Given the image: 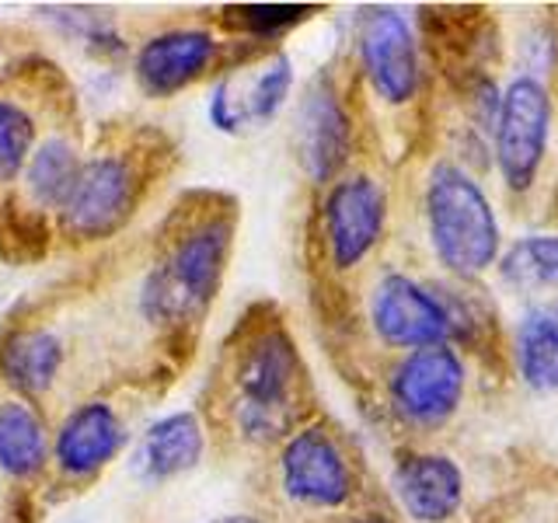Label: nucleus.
I'll return each instance as SVG.
<instances>
[{
  "mask_svg": "<svg viewBox=\"0 0 558 523\" xmlns=\"http://www.w3.org/2000/svg\"><path fill=\"white\" fill-rule=\"evenodd\" d=\"M426 223L433 252L453 276H482L499 258L496 209L461 165L440 161L426 182Z\"/></svg>",
  "mask_w": 558,
  "mask_h": 523,
  "instance_id": "obj_1",
  "label": "nucleus"
},
{
  "mask_svg": "<svg viewBox=\"0 0 558 523\" xmlns=\"http://www.w3.org/2000/svg\"><path fill=\"white\" fill-rule=\"evenodd\" d=\"M234 227L227 217H206L179 238L171 255L157 266L140 290V307L150 321H179L199 314L217 296L220 276L231 255Z\"/></svg>",
  "mask_w": 558,
  "mask_h": 523,
  "instance_id": "obj_2",
  "label": "nucleus"
},
{
  "mask_svg": "<svg viewBox=\"0 0 558 523\" xmlns=\"http://www.w3.org/2000/svg\"><path fill=\"white\" fill-rule=\"evenodd\" d=\"M551 98L534 77H517L499 101L496 115V165L513 192H527L548 150Z\"/></svg>",
  "mask_w": 558,
  "mask_h": 523,
  "instance_id": "obj_3",
  "label": "nucleus"
},
{
  "mask_svg": "<svg viewBox=\"0 0 558 523\" xmlns=\"http://www.w3.org/2000/svg\"><path fill=\"white\" fill-rule=\"evenodd\" d=\"M464 384V360L444 342L412 349L391 370L388 391L401 418H409L415 426H444L461 405Z\"/></svg>",
  "mask_w": 558,
  "mask_h": 523,
  "instance_id": "obj_4",
  "label": "nucleus"
},
{
  "mask_svg": "<svg viewBox=\"0 0 558 523\" xmlns=\"http://www.w3.org/2000/svg\"><path fill=\"white\" fill-rule=\"evenodd\" d=\"M283 492L311 510H339L353 496V471L342 447L325 426L293 433L279 458Z\"/></svg>",
  "mask_w": 558,
  "mask_h": 523,
  "instance_id": "obj_5",
  "label": "nucleus"
},
{
  "mask_svg": "<svg viewBox=\"0 0 558 523\" xmlns=\"http://www.w3.org/2000/svg\"><path fill=\"white\" fill-rule=\"evenodd\" d=\"M136 203V171L126 157L101 154L84 161L81 179L70 192L66 206L60 209L63 227L74 238H109L116 234L126 217L133 214Z\"/></svg>",
  "mask_w": 558,
  "mask_h": 523,
  "instance_id": "obj_6",
  "label": "nucleus"
},
{
  "mask_svg": "<svg viewBox=\"0 0 558 523\" xmlns=\"http://www.w3.org/2000/svg\"><path fill=\"white\" fill-rule=\"evenodd\" d=\"M325 241L336 269H353L377 248L388 220V196L371 174H349L325 196Z\"/></svg>",
  "mask_w": 558,
  "mask_h": 523,
  "instance_id": "obj_7",
  "label": "nucleus"
},
{
  "mask_svg": "<svg viewBox=\"0 0 558 523\" xmlns=\"http://www.w3.org/2000/svg\"><path fill=\"white\" fill-rule=\"evenodd\" d=\"M371 325L395 349H426L450 339L447 307L436 293L418 287L415 279L388 272L371 293Z\"/></svg>",
  "mask_w": 558,
  "mask_h": 523,
  "instance_id": "obj_8",
  "label": "nucleus"
},
{
  "mask_svg": "<svg viewBox=\"0 0 558 523\" xmlns=\"http://www.w3.org/2000/svg\"><path fill=\"white\" fill-rule=\"evenodd\" d=\"M360 63L374 95L388 105H409L418 92V52L409 22L391 8H377L360 25Z\"/></svg>",
  "mask_w": 558,
  "mask_h": 523,
  "instance_id": "obj_9",
  "label": "nucleus"
},
{
  "mask_svg": "<svg viewBox=\"0 0 558 523\" xmlns=\"http://www.w3.org/2000/svg\"><path fill=\"white\" fill-rule=\"evenodd\" d=\"M353 147V122L328 77L307 84L296 109V157L311 182H331L349 161Z\"/></svg>",
  "mask_w": 558,
  "mask_h": 523,
  "instance_id": "obj_10",
  "label": "nucleus"
},
{
  "mask_svg": "<svg viewBox=\"0 0 558 523\" xmlns=\"http://www.w3.org/2000/svg\"><path fill=\"white\" fill-rule=\"evenodd\" d=\"M301 377V356L283 328H262L241 349L234 380H238V405L269 409V412H290L293 384Z\"/></svg>",
  "mask_w": 558,
  "mask_h": 523,
  "instance_id": "obj_11",
  "label": "nucleus"
},
{
  "mask_svg": "<svg viewBox=\"0 0 558 523\" xmlns=\"http://www.w3.org/2000/svg\"><path fill=\"white\" fill-rule=\"evenodd\" d=\"M217 57V39L203 28H171L136 52V81L150 98H171L196 81Z\"/></svg>",
  "mask_w": 558,
  "mask_h": 523,
  "instance_id": "obj_12",
  "label": "nucleus"
},
{
  "mask_svg": "<svg viewBox=\"0 0 558 523\" xmlns=\"http://www.w3.org/2000/svg\"><path fill=\"white\" fill-rule=\"evenodd\" d=\"M126 443V426L112 405L105 401H87L74 409L52 440L57 453V467L70 478H92L105 464L116 461V453Z\"/></svg>",
  "mask_w": 558,
  "mask_h": 523,
  "instance_id": "obj_13",
  "label": "nucleus"
},
{
  "mask_svg": "<svg viewBox=\"0 0 558 523\" xmlns=\"http://www.w3.org/2000/svg\"><path fill=\"white\" fill-rule=\"evenodd\" d=\"M395 496L415 523H444L461 510L464 475L447 453H409L395 471Z\"/></svg>",
  "mask_w": 558,
  "mask_h": 523,
  "instance_id": "obj_14",
  "label": "nucleus"
},
{
  "mask_svg": "<svg viewBox=\"0 0 558 523\" xmlns=\"http://www.w3.org/2000/svg\"><path fill=\"white\" fill-rule=\"evenodd\" d=\"M203 450H206V436L199 418L192 412H171L165 418H157L144 433L136 464L144 471V478L165 482L196 467L203 461Z\"/></svg>",
  "mask_w": 558,
  "mask_h": 523,
  "instance_id": "obj_15",
  "label": "nucleus"
},
{
  "mask_svg": "<svg viewBox=\"0 0 558 523\" xmlns=\"http://www.w3.org/2000/svg\"><path fill=\"white\" fill-rule=\"evenodd\" d=\"M63 366V342L46 328H22L0 345V377L28 398L46 394Z\"/></svg>",
  "mask_w": 558,
  "mask_h": 523,
  "instance_id": "obj_16",
  "label": "nucleus"
},
{
  "mask_svg": "<svg viewBox=\"0 0 558 523\" xmlns=\"http://www.w3.org/2000/svg\"><path fill=\"white\" fill-rule=\"evenodd\" d=\"M49 453L46 426L39 412L25 401H4L0 405V471L11 478L39 475Z\"/></svg>",
  "mask_w": 558,
  "mask_h": 523,
  "instance_id": "obj_17",
  "label": "nucleus"
},
{
  "mask_svg": "<svg viewBox=\"0 0 558 523\" xmlns=\"http://www.w3.org/2000/svg\"><path fill=\"white\" fill-rule=\"evenodd\" d=\"M84 161L77 157L74 144L63 136H49L32 150L25 165V188L35 206L43 209H63L70 192H74L81 179Z\"/></svg>",
  "mask_w": 558,
  "mask_h": 523,
  "instance_id": "obj_18",
  "label": "nucleus"
},
{
  "mask_svg": "<svg viewBox=\"0 0 558 523\" xmlns=\"http://www.w3.org/2000/svg\"><path fill=\"white\" fill-rule=\"evenodd\" d=\"M517 366L534 391H558V321L551 311H527L517 328Z\"/></svg>",
  "mask_w": 558,
  "mask_h": 523,
  "instance_id": "obj_19",
  "label": "nucleus"
},
{
  "mask_svg": "<svg viewBox=\"0 0 558 523\" xmlns=\"http://www.w3.org/2000/svg\"><path fill=\"white\" fill-rule=\"evenodd\" d=\"M502 276L513 287H558V234L520 238L502 258Z\"/></svg>",
  "mask_w": 558,
  "mask_h": 523,
  "instance_id": "obj_20",
  "label": "nucleus"
},
{
  "mask_svg": "<svg viewBox=\"0 0 558 523\" xmlns=\"http://www.w3.org/2000/svg\"><path fill=\"white\" fill-rule=\"evenodd\" d=\"M35 150V119L11 98H0V182L22 174Z\"/></svg>",
  "mask_w": 558,
  "mask_h": 523,
  "instance_id": "obj_21",
  "label": "nucleus"
},
{
  "mask_svg": "<svg viewBox=\"0 0 558 523\" xmlns=\"http://www.w3.org/2000/svg\"><path fill=\"white\" fill-rule=\"evenodd\" d=\"M290 87H293V63H290V57L279 52V57H272L266 66H262V74L252 81L248 98H244V115L255 122H269L287 105Z\"/></svg>",
  "mask_w": 558,
  "mask_h": 523,
  "instance_id": "obj_22",
  "label": "nucleus"
},
{
  "mask_svg": "<svg viewBox=\"0 0 558 523\" xmlns=\"http://www.w3.org/2000/svg\"><path fill=\"white\" fill-rule=\"evenodd\" d=\"M311 14L304 4H244L227 8V25L252 35V39H276V35L290 32Z\"/></svg>",
  "mask_w": 558,
  "mask_h": 523,
  "instance_id": "obj_23",
  "label": "nucleus"
},
{
  "mask_svg": "<svg viewBox=\"0 0 558 523\" xmlns=\"http://www.w3.org/2000/svg\"><path fill=\"white\" fill-rule=\"evenodd\" d=\"M209 122H214L220 133H238L244 122H248V115H244V109L231 95V81H220L214 87V95H209Z\"/></svg>",
  "mask_w": 558,
  "mask_h": 523,
  "instance_id": "obj_24",
  "label": "nucleus"
},
{
  "mask_svg": "<svg viewBox=\"0 0 558 523\" xmlns=\"http://www.w3.org/2000/svg\"><path fill=\"white\" fill-rule=\"evenodd\" d=\"M220 523H258V520H252V516H227Z\"/></svg>",
  "mask_w": 558,
  "mask_h": 523,
  "instance_id": "obj_25",
  "label": "nucleus"
},
{
  "mask_svg": "<svg viewBox=\"0 0 558 523\" xmlns=\"http://www.w3.org/2000/svg\"><path fill=\"white\" fill-rule=\"evenodd\" d=\"M548 311H551V318H555V321H558V301H555V304H551V307H548Z\"/></svg>",
  "mask_w": 558,
  "mask_h": 523,
  "instance_id": "obj_26",
  "label": "nucleus"
}]
</instances>
